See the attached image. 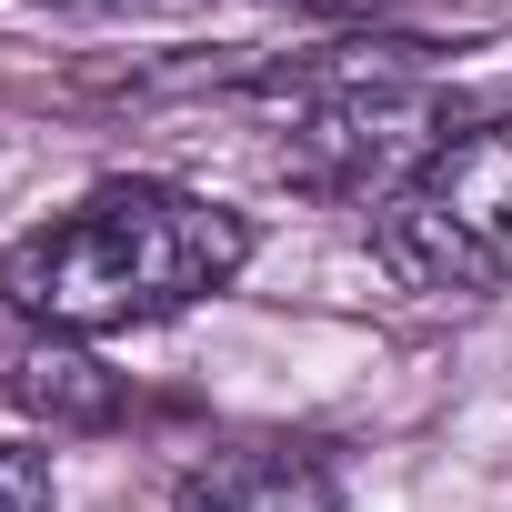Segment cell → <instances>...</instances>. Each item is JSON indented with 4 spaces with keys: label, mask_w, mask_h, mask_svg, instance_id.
Here are the masks:
<instances>
[{
    "label": "cell",
    "mask_w": 512,
    "mask_h": 512,
    "mask_svg": "<svg viewBox=\"0 0 512 512\" xmlns=\"http://www.w3.org/2000/svg\"><path fill=\"white\" fill-rule=\"evenodd\" d=\"M0 392H21L31 412H61V422H101V412H111V382H101L81 352H61L51 332H41L11 372H0Z\"/></svg>",
    "instance_id": "5b68a950"
},
{
    "label": "cell",
    "mask_w": 512,
    "mask_h": 512,
    "mask_svg": "<svg viewBox=\"0 0 512 512\" xmlns=\"http://www.w3.org/2000/svg\"><path fill=\"white\" fill-rule=\"evenodd\" d=\"M282 11H312V21H352L362 0H282Z\"/></svg>",
    "instance_id": "52a82bcc"
},
{
    "label": "cell",
    "mask_w": 512,
    "mask_h": 512,
    "mask_svg": "<svg viewBox=\"0 0 512 512\" xmlns=\"http://www.w3.org/2000/svg\"><path fill=\"white\" fill-rule=\"evenodd\" d=\"M372 251L412 292H502L512 282V111L462 121L392 201H372Z\"/></svg>",
    "instance_id": "7a4b0ae2"
},
{
    "label": "cell",
    "mask_w": 512,
    "mask_h": 512,
    "mask_svg": "<svg viewBox=\"0 0 512 512\" xmlns=\"http://www.w3.org/2000/svg\"><path fill=\"white\" fill-rule=\"evenodd\" d=\"M241 262H251V221L231 201L181 181H101L0 262V302L51 342H101L231 292Z\"/></svg>",
    "instance_id": "6da1fadb"
},
{
    "label": "cell",
    "mask_w": 512,
    "mask_h": 512,
    "mask_svg": "<svg viewBox=\"0 0 512 512\" xmlns=\"http://www.w3.org/2000/svg\"><path fill=\"white\" fill-rule=\"evenodd\" d=\"M171 512H342V482L312 442H221L171 482Z\"/></svg>",
    "instance_id": "277c9868"
},
{
    "label": "cell",
    "mask_w": 512,
    "mask_h": 512,
    "mask_svg": "<svg viewBox=\"0 0 512 512\" xmlns=\"http://www.w3.org/2000/svg\"><path fill=\"white\" fill-rule=\"evenodd\" d=\"M452 141V91L422 81V71H312L292 91V121H282V181L312 191V201H362V191H402L432 151Z\"/></svg>",
    "instance_id": "3957f363"
},
{
    "label": "cell",
    "mask_w": 512,
    "mask_h": 512,
    "mask_svg": "<svg viewBox=\"0 0 512 512\" xmlns=\"http://www.w3.org/2000/svg\"><path fill=\"white\" fill-rule=\"evenodd\" d=\"M0 512H61V482H51L41 442H0Z\"/></svg>",
    "instance_id": "8992f818"
}]
</instances>
